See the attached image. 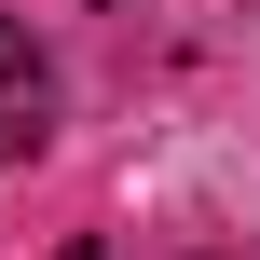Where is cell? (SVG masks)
Instances as JSON below:
<instances>
[{
  "label": "cell",
  "mask_w": 260,
  "mask_h": 260,
  "mask_svg": "<svg viewBox=\"0 0 260 260\" xmlns=\"http://www.w3.org/2000/svg\"><path fill=\"white\" fill-rule=\"evenodd\" d=\"M41 137H55V69L27 27H0V165H27Z\"/></svg>",
  "instance_id": "cell-1"
},
{
  "label": "cell",
  "mask_w": 260,
  "mask_h": 260,
  "mask_svg": "<svg viewBox=\"0 0 260 260\" xmlns=\"http://www.w3.org/2000/svg\"><path fill=\"white\" fill-rule=\"evenodd\" d=\"M55 260H110V247H55Z\"/></svg>",
  "instance_id": "cell-2"
}]
</instances>
